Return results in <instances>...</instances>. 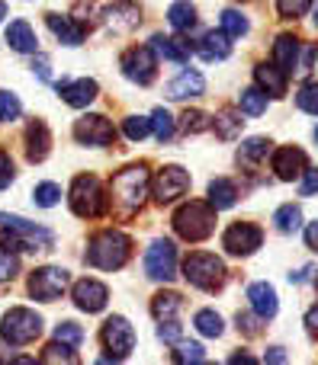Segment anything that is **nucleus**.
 <instances>
[{"label":"nucleus","mask_w":318,"mask_h":365,"mask_svg":"<svg viewBox=\"0 0 318 365\" xmlns=\"http://www.w3.org/2000/svg\"><path fill=\"white\" fill-rule=\"evenodd\" d=\"M32 199H36V205L51 208V205H58V202H61V189H58L55 182H39L36 192H32Z\"/></svg>","instance_id":"nucleus-43"},{"label":"nucleus","mask_w":318,"mask_h":365,"mask_svg":"<svg viewBox=\"0 0 318 365\" xmlns=\"http://www.w3.org/2000/svg\"><path fill=\"white\" fill-rule=\"evenodd\" d=\"M32 71H36V74H39V81H51L49 58H45V55H36V58H32Z\"/></svg>","instance_id":"nucleus-52"},{"label":"nucleus","mask_w":318,"mask_h":365,"mask_svg":"<svg viewBox=\"0 0 318 365\" xmlns=\"http://www.w3.org/2000/svg\"><path fill=\"white\" fill-rule=\"evenodd\" d=\"M6 16V6H4V0H0V19H4Z\"/></svg>","instance_id":"nucleus-61"},{"label":"nucleus","mask_w":318,"mask_h":365,"mask_svg":"<svg viewBox=\"0 0 318 365\" xmlns=\"http://www.w3.org/2000/svg\"><path fill=\"white\" fill-rule=\"evenodd\" d=\"M16 272H19V259L10 250H0V282H10Z\"/></svg>","instance_id":"nucleus-49"},{"label":"nucleus","mask_w":318,"mask_h":365,"mask_svg":"<svg viewBox=\"0 0 318 365\" xmlns=\"http://www.w3.org/2000/svg\"><path fill=\"white\" fill-rule=\"evenodd\" d=\"M254 81L264 90V96H270V100H283L287 96V74L277 64H257Z\"/></svg>","instance_id":"nucleus-21"},{"label":"nucleus","mask_w":318,"mask_h":365,"mask_svg":"<svg viewBox=\"0 0 318 365\" xmlns=\"http://www.w3.org/2000/svg\"><path fill=\"white\" fill-rule=\"evenodd\" d=\"M206 81L199 71H180L171 83H167V96L171 100H190V96H203Z\"/></svg>","instance_id":"nucleus-20"},{"label":"nucleus","mask_w":318,"mask_h":365,"mask_svg":"<svg viewBox=\"0 0 318 365\" xmlns=\"http://www.w3.org/2000/svg\"><path fill=\"white\" fill-rule=\"evenodd\" d=\"M100 340H103V346H106V359L122 362L135 346V330H132V324H129L126 317L116 314V317H109V321L103 324Z\"/></svg>","instance_id":"nucleus-8"},{"label":"nucleus","mask_w":318,"mask_h":365,"mask_svg":"<svg viewBox=\"0 0 318 365\" xmlns=\"http://www.w3.org/2000/svg\"><path fill=\"white\" fill-rule=\"evenodd\" d=\"M10 359H13V356H10V349L4 346V336H0V362H10Z\"/></svg>","instance_id":"nucleus-59"},{"label":"nucleus","mask_w":318,"mask_h":365,"mask_svg":"<svg viewBox=\"0 0 318 365\" xmlns=\"http://www.w3.org/2000/svg\"><path fill=\"white\" fill-rule=\"evenodd\" d=\"M167 23H171L177 32H190L193 26H197V6H193L190 0H177V4H171V10H167Z\"/></svg>","instance_id":"nucleus-30"},{"label":"nucleus","mask_w":318,"mask_h":365,"mask_svg":"<svg viewBox=\"0 0 318 365\" xmlns=\"http://www.w3.org/2000/svg\"><path fill=\"white\" fill-rule=\"evenodd\" d=\"M148 167L145 164H132V167H122L119 173L113 177V202L122 215H135L141 208L148 195Z\"/></svg>","instance_id":"nucleus-2"},{"label":"nucleus","mask_w":318,"mask_h":365,"mask_svg":"<svg viewBox=\"0 0 318 365\" xmlns=\"http://www.w3.org/2000/svg\"><path fill=\"white\" fill-rule=\"evenodd\" d=\"M151 51H158V55H164L167 61H177V64H184L187 58H190V48H187L180 38H171V36H154Z\"/></svg>","instance_id":"nucleus-31"},{"label":"nucleus","mask_w":318,"mask_h":365,"mask_svg":"<svg viewBox=\"0 0 318 365\" xmlns=\"http://www.w3.org/2000/svg\"><path fill=\"white\" fill-rule=\"evenodd\" d=\"M0 237H4V244H10V250H26V253L55 247V234L49 227H39L32 221L19 218V215H4L0 218Z\"/></svg>","instance_id":"nucleus-1"},{"label":"nucleus","mask_w":318,"mask_h":365,"mask_svg":"<svg viewBox=\"0 0 318 365\" xmlns=\"http://www.w3.org/2000/svg\"><path fill=\"white\" fill-rule=\"evenodd\" d=\"M235 321H238V330H242L244 336H257V334L264 330V324H261L264 317H261V314H248V311H238Z\"/></svg>","instance_id":"nucleus-48"},{"label":"nucleus","mask_w":318,"mask_h":365,"mask_svg":"<svg viewBox=\"0 0 318 365\" xmlns=\"http://www.w3.org/2000/svg\"><path fill=\"white\" fill-rule=\"evenodd\" d=\"M296 103H299L302 113H309V115L318 113V87H315V81H306V83H302V87H299V96H296Z\"/></svg>","instance_id":"nucleus-44"},{"label":"nucleus","mask_w":318,"mask_h":365,"mask_svg":"<svg viewBox=\"0 0 318 365\" xmlns=\"http://www.w3.org/2000/svg\"><path fill=\"white\" fill-rule=\"evenodd\" d=\"M274 64L283 71V74H293L296 64H299V38L296 36H280L274 42Z\"/></svg>","instance_id":"nucleus-23"},{"label":"nucleus","mask_w":318,"mask_h":365,"mask_svg":"<svg viewBox=\"0 0 318 365\" xmlns=\"http://www.w3.org/2000/svg\"><path fill=\"white\" fill-rule=\"evenodd\" d=\"M148 122H151V132H154V138H158L161 145L174 138V115L167 113V109H154Z\"/></svg>","instance_id":"nucleus-35"},{"label":"nucleus","mask_w":318,"mask_h":365,"mask_svg":"<svg viewBox=\"0 0 318 365\" xmlns=\"http://www.w3.org/2000/svg\"><path fill=\"white\" fill-rule=\"evenodd\" d=\"M242 125H244L242 109H219L216 122H212L209 128H216V135L222 141H235L238 135H242Z\"/></svg>","instance_id":"nucleus-27"},{"label":"nucleus","mask_w":318,"mask_h":365,"mask_svg":"<svg viewBox=\"0 0 318 365\" xmlns=\"http://www.w3.org/2000/svg\"><path fill=\"white\" fill-rule=\"evenodd\" d=\"M45 23H49V29L55 32L64 45H81L84 42V32L77 29L71 16H61V13H45Z\"/></svg>","instance_id":"nucleus-28"},{"label":"nucleus","mask_w":318,"mask_h":365,"mask_svg":"<svg viewBox=\"0 0 318 365\" xmlns=\"http://www.w3.org/2000/svg\"><path fill=\"white\" fill-rule=\"evenodd\" d=\"M55 340L68 343V346H81V340H84V330L77 327V324L64 321V324H58V327H55Z\"/></svg>","instance_id":"nucleus-47"},{"label":"nucleus","mask_w":318,"mask_h":365,"mask_svg":"<svg viewBox=\"0 0 318 365\" xmlns=\"http://www.w3.org/2000/svg\"><path fill=\"white\" fill-rule=\"evenodd\" d=\"M232 362H257V359H254V356H248V353H235V356H232Z\"/></svg>","instance_id":"nucleus-60"},{"label":"nucleus","mask_w":318,"mask_h":365,"mask_svg":"<svg viewBox=\"0 0 318 365\" xmlns=\"http://www.w3.org/2000/svg\"><path fill=\"white\" fill-rule=\"evenodd\" d=\"M261 244H264L261 227L248 225V221H238V225H232L229 231H225V237H222V247L232 253V257H251V253H254Z\"/></svg>","instance_id":"nucleus-14"},{"label":"nucleus","mask_w":318,"mask_h":365,"mask_svg":"<svg viewBox=\"0 0 318 365\" xmlns=\"http://www.w3.org/2000/svg\"><path fill=\"white\" fill-rule=\"evenodd\" d=\"M74 138L81 141V145H90V148H106V145H113L116 128L106 115H84V119H77V125H74Z\"/></svg>","instance_id":"nucleus-15"},{"label":"nucleus","mask_w":318,"mask_h":365,"mask_svg":"<svg viewBox=\"0 0 318 365\" xmlns=\"http://www.w3.org/2000/svg\"><path fill=\"white\" fill-rule=\"evenodd\" d=\"M106 192H103V182L94 173H84L71 182V208H74L77 218H100L106 212Z\"/></svg>","instance_id":"nucleus-6"},{"label":"nucleus","mask_w":318,"mask_h":365,"mask_svg":"<svg viewBox=\"0 0 318 365\" xmlns=\"http://www.w3.org/2000/svg\"><path fill=\"white\" fill-rule=\"evenodd\" d=\"M312 272H315V266H302L299 272H289V282H309Z\"/></svg>","instance_id":"nucleus-55"},{"label":"nucleus","mask_w":318,"mask_h":365,"mask_svg":"<svg viewBox=\"0 0 318 365\" xmlns=\"http://www.w3.org/2000/svg\"><path fill=\"white\" fill-rule=\"evenodd\" d=\"M270 167H274L277 180H299L302 170L309 167V158L302 148H277L274 151V160H270Z\"/></svg>","instance_id":"nucleus-17"},{"label":"nucleus","mask_w":318,"mask_h":365,"mask_svg":"<svg viewBox=\"0 0 318 365\" xmlns=\"http://www.w3.org/2000/svg\"><path fill=\"white\" fill-rule=\"evenodd\" d=\"M6 45H10L13 51H19V55H36V32H32L29 23H23V19H16V23H10V29H6Z\"/></svg>","instance_id":"nucleus-24"},{"label":"nucleus","mask_w":318,"mask_h":365,"mask_svg":"<svg viewBox=\"0 0 318 365\" xmlns=\"http://www.w3.org/2000/svg\"><path fill=\"white\" fill-rule=\"evenodd\" d=\"M306 182H302V195H315V189H318V170H312V167H306Z\"/></svg>","instance_id":"nucleus-53"},{"label":"nucleus","mask_w":318,"mask_h":365,"mask_svg":"<svg viewBox=\"0 0 318 365\" xmlns=\"http://www.w3.org/2000/svg\"><path fill=\"white\" fill-rule=\"evenodd\" d=\"M71 298H74V304L81 311H87V314H96V311L106 308L109 302V289L103 282H96V279H77L74 282V292H71Z\"/></svg>","instance_id":"nucleus-16"},{"label":"nucleus","mask_w":318,"mask_h":365,"mask_svg":"<svg viewBox=\"0 0 318 365\" xmlns=\"http://www.w3.org/2000/svg\"><path fill=\"white\" fill-rule=\"evenodd\" d=\"M225 263L216 257V253H203V250H193L190 257L184 259V279L193 285V289H203V292H216L225 285Z\"/></svg>","instance_id":"nucleus-5"},{"label":"nucleus","mask_w":318,"mask_h":365,"mask_svg":"<svg viewBox=\"0 0 318 365\" xmlns=\"http://www.w3.org/2000/svg\"><path fill=\"white\" fill-rule=\"evenodd\" d=\"M199 55L206 58V61H225V58L232 55V42L225 32H206L203 38H199Z\"/></svg>","instance_id":"nucleus-25"},{"label":"nucleus","mask_w":318,"mask_h":365,"mask_svg":"<svg viewBox=\"0 0 318 365\" xmlns=\"http://www.w3.org/2000/svg\"><path fill=\"white\" fill-rule=\"evenodd\" d=\"M100 16L113 36H129V32H135L141 23V10H139V4H132V0H113Z\"/></svg>","instance_id":"nucleus-13"},{"label":"nucleus","mask_w":318,"mask_h":365,"mask_svg":"<svg viewBox=\"0 0 318 365\" xmlns=\"http://www.w3.org/2000/svg\"><path fill=\"white\" fill-rule=\"evenodd\" d=\"M96 13H100V10H96L94 0H77L74 10H71V19H74V26L84 32V29H94V26L100 23V19H96Z\"/></svg>","instance_id":"nucleus-34"},{"label":"nucleus","mask_w":318,"mask_h":365,"mask_svg":"<svg viewBox=\"0 0 318 365\" xmlns=\"http://www.w3.org/2000/svg\"><path fill=\"white\" fill-rule=\"evenodd\" d=\"M174 346H177V349L171 353L174 362H193V365L206 362V353H203V346H199V343H184V340H177Z\"/></svg>","instance_id":"nucleus-40"},{"label":"nucleus","mask_w":318,"mask_h":365,"mask_svg":"<svg viewBox=\"0 0 318 365\" xmlns=\"http://www.w3.org/2000/svg\"><path fill=\"white\" fill-rule=\"evenodd\" d=\"M222 32H225L229 38L248 36V19H244L238 10H222Z\"/></svg>","instance_id":"nucleus-39"},{"label":"nucleus","mask_w":318,"mask_h":365,"mask_svg":"<svg viewBox=\"0 0 318 365\" xmlns=\"http://www.w3.org/2000/svg\"><path fill=\"white\" fill-rule=\"evenodd\" d=\"M55 90H58V96L74 109H84L87 103L96 100V93H100L96 81H87V77H81V81H58Z\"/></svg>","instance_id":"nucleus-18"},{"label":"nucleus","mask_w":318,"mask_h":365,"mask_svg":"<svg viewBox=\"0 0 318 365\" xmlns=\"http://www.w3.org/2000/svg\"><path fill=\"white\" fill-rule=\"evenodd\" d=\"M174 231L180 234L190 244H199L206 240L212 231H216V208L209 202H184V205L174 212Z\"/></svg>","instance_id":"nucleus-3"},{"label":"nucleus","mask_w":318,"mask_h":365,"mask_svg":"<svg viewBox=\"0 0 318 365\" xmlns=\"http://www.w3.org/2000/svg\"><path fill=\"white\" fill-rule=\"evenodd\" d=\"M13 177H16V170H13V160L6 151H0V189H6L13 182Z\"/></svg>","instance_id":"nucleus-51"},{"label":"nucleus","mask_w":318,"mask_h":365,"mask_svg":"<svg viewBox=\"0 0 318 365\" xmlns=\"http://www.w3.org/2000/svg\"><path fill=\"white\" fill-rule=\"evenodd\" d=\"M318 225H315V221H309V227H306V247H309V250H318Z\"/></svg>","instance_id":"nucleus-54"},{"label":"nucleus","mask_w":318,"mask_h":365,"mask_svg":"<svg viewBox=\"0 0 318 365\" xmlns=\"http://www.w3.org/2000/svg\"><path fill=\"white\" fill-rule=\"evenodd\" d=\"M267 362H287V353H283V346H274L267 356H264Z\"/></svg>","instance_id":"nucleus-57"},{"label":"nucleus","mask_w":318,"mask_h":365,"mask_svg":"<svg viewBox=\"0 0 318 365\" xmlns=\"http://www.w3.org/2000/svg\"><path fill=\"white\" fill-rule=\"evenodd\" d=\"M267 151H270L267 138H248L242 145V151H238V160H242V164H254V160L267 158Z\"/></svg>","instance_id":"nucleus-37"},{"label":"nucleus","mask_w":318,"mask_h":365,"mask_svg":"<svg viewBox=\"0 0 318 365\" xmlns=\"http://www.w3.org/2000/svg\"><path fill=\"white\" fill-rule=\"evenodd\" d=\"M180 125H184L187 135H203V132H209L212 119L206 113H199V109H187V113L180 115Z\"/></svg>","instance_id":"nucleus-36"},{"label":"nucleus","mask_w":318,"mask_h":365,"mask_svg":"<svg viewBox=\"0 0 318 365\" xmlns=\"http://www.w3.org/2000/svg\"><path fill=\"white\" fill-rule=\"evenodd\" d=\"M180 334H184V330H180L177 321H161V324H158V336H161L164 343H177Z\"/></svg>","instance_id":"nucleus-50"},{"label":"nucleus","mask_w":318,"mask_h":365,"mask_svg":"<svg viewBox=\"0 0 318 365\" xmlns=\"http://www.w3.org/2000/svg\"><path fill=\"white\" fill-rule=\"evenodd\" d=\"M42 362H49V365H55V362H77V356H74V346H68V343H61V340H55V343H49V346L42 349Z\"/></svg>","instance_id":"nucleus-38"},{"label":"nucleus","mask_w":318,"mask_h":365,"mask_svg":"<svg viewBox=\"0 0 318 365\" xmlns=\"http://www.w3.org/2000/svg\"><path fill=\"white\" fill-rule=\"evenodd\" d=\"M145 272L154 282H174V276H177V247L171 240H154L145 253Z\"/></svg>","instance_id":"nucleus-9"},{"label":"nucleus","mask_w":318,"mask_h":365,"mask_svg":"<svg viewBox=\"0 0 318 365\" xmlns=\"http://www.w3.org/2000/svg\"><path fill=\"white\" fill-rule=\"evenodd\" d=\"M119 64H122V74L132 83H139V87H148V83L154 81V74H158V61H154L151 45H135V48H129Z\"/></svg>","instance_id":"nucleus-10"},{"label":"nucleus","mask_w":318,"mask_h":365,"mask_svg":"<svg viewBox=\"0 0 318 365\" xmlns=\"http://www.w3.org/2000/svg\"><path fill=\"white\" fill-rule=\"evenodd\" d=\"M238 202V189L232 180H212L209 182V205L216 208V212H222V208H232Z\"/></svg>","instance_id":"nucleus-29"},{"label":"nucleus","mask_w":318,"mask_h":365,"mask_svg":"<svg viewBox=\"0 0 318 365\" xmlns=\"http://www.w3.org/2000/svg\"><path fill=\"white\" fill-rule=\"evenodd\" d=\"M180 308H184V295H177V292H158V295L151 298L154 321H177Z\"/></svg>","instance_id":"nucleus-26"},{"label":"nucleus","mask_w":318,"mask_h":365,"mask_svg":"<svg viewBox=\"0 0 318 365\" xmlns=\"http://www.w3.org/2000/svg\"><path fill=\"white\" fill-rule=\"evenodd\" d=\"M187 189H190V173L177 164H167V167H161L158 177H154V202L167 205V202L187 195Z\"/></svg>","instance_id":"nucleus-12"},{"label":"nucleus","mask_w":318,"mask_h":365,"mask_svg":"<svg viewBox=\"0 0 318 365\" xmlns=\"http://www.w3.org/2000/svg\"><path fill=\"white\" fill-rule=\"evenodd\" d=\"M274 225H277V231L280 234H296L302 227V208L293 205V202L280 205L277 208V215H274Z\"/></svg>","instance_id":"nucleus-33"},{"label":"nucleus","mask_w":318,"mask_h":365,"mask_svg":"<svg viewBox=\"0 0 318 365\" xmlns=\"http://www.w3.org/2000/svg\"><path fill=\"white\" fill-rule=\"evenodd\" d=\"M19 113H23V106H19L16 96L6 93V90H0V122H16Z\"/></svg>","instance_id":"nucleus-46"},{"label":"nucleus","mask_w":318,"mask_h":365,"mask_svg":"<svg viewBox=\"0 0 318 365\" xmlns=\"http://www.w3.org/2000/svg\"><path fill=\"white\" fill-rule=\"evenodd\" d=\"M132 253V240L126 237L122 231H100L87 247V263L96 266V269H122Z\"/></svg>","instance_id":"nucleus-4"},{"label":"nucleus","mask_w":318,"mask_h":365,"mask_svg":"<svg viewBox=\"0 0 318 365\" xmlns=\"http://www.w3.org/2000/svg\"><path fill=\"white\" fill-rule=\"evenodd\" d=\"M42 334V317L29 308H10L0 324V336L6 346H26Z\"/></svg>","instance_id":"nucleus-7"},{"label":"nucleus","mask_w":318,"mask_h":365,"mask_svg":"<svg viewBox=\"0 0 318 365\" xmlns=\"http://www.w3.org/2000/svg\"><path fill=\"white\" fill-rule=\"evenodd\" d=\"M315 321H318V311L312 308V311L306 314V330H309V336H315Z\"/></svg>","instance_id":"nucleus-58"},{"label":"nucleus","mask_w":318,"mask_h":365,"mask_svg":"<svg viewBox=\"0 0 318 365\" xmlns=\"http://www.w3.org/2000/svg\"><path fill=\"white\" fill-rule=\"evenodd\" d=\"M49 151H51L49 125H45L42 119L29 122V125H26V158H29L32 164H42V160L49 158Z\"/></svg>","instance_id":"nucleus-19"},{"label":"nucleus","mask_w":318,"mask_h":365,"mask_svg":"<svg viewBox=\"0 0 318 365\" xmlns=\"http://www.w3.org/2000/svg\"><path fill=\"white\" fill-rule=\"evenodd\" d=\"M312 61H315V48H312V45H309V48H306V58H302V74H312Z\"/></svg>","instance_id":"nucleus-56"},{"label":"nucleus","mask_w":318,"mask_h":365,"mask_svg":"<svg viewBox=\"0 0 318 365\" xmlns=\"http://www.w3.org/2000/svg\"><path fill=\"white\" fill-rule=\"evenodd\" d=\"M68 289V269H58V266H42L29 276V292L39 302H58Z\"/></svg>","instance_id":"nucleus-11"},{"label":"nucleus","mask_w":318,"mask_h":365,"mask_svg":"<svg viewBox=\"0 0 318 365\" xmlns=\"http://www.w3.org/2000/svg\"><path fill=\"white\" fill-rule=\"evenodd\" d=\"M277 10L283 19H299L312 10V0H277Z\"/></svg>","instance_id":"nucleus-45"},{"label":"nucleus","mask_w":318,"mask_h":365,"mask_svg":"<svg viewBox=\"0 0 318 365\" xmlns=\"http://www.w3.org/2000/svg\"><path fill=\"white\" fill-rule=\"evenodd\" d=\"M122 132H126L129 141H141V138L151 135V122H148L145 115H129L126 125H122Z\"/></svg>","instance_id":"nucleus-42"},{"label":"nucleus","mask_w":318,"mask_h":365,"mask_svg":"<svg viewBox=\"0 0 318 365\" xmlns=\"http://www.w3.org/2000/svg\"><path fill=\"white\" fill-rule=\"evenodd\" d=\"M238 109H242L244 115H264L267 113V96H264L261 87H244L242 93H238Z\"/></svg>","instance_id":"nucleus-32"},{"label":"nucleus","mask_w":318,"mask_h":365,"mask_svg":"<svg viewBox=\"0 0 318 365\" xmlns=\"http://www.w3.org/2000/svg\"><path fill=\"white\" fill-rule=\"evenodd\" d=\"M248 298H251V308H254V314H261L264 321L277 317V311H280V302H277L274 285H267V282H254V285H251Z\"/></svg>","instance_id":"nucleus-22"},{"label":"nucleus","mask_w":318,"mask_h":365,"mask_svg":"<svg viewBox=\"0 0 318 365\" xmlns=\"http://www.w3.org/2000/svg\"><path fill=\"white\" fill-rule=\"evenodd\" d=\"M197 330L203 336H212V340H216V336H222V330H225L222 327V317H219L216 311H209V308L199 311V314H197Z\"/></svg>","instance_id":"nucleus-41"}]
</instances>
